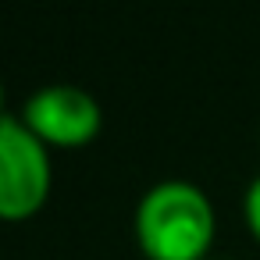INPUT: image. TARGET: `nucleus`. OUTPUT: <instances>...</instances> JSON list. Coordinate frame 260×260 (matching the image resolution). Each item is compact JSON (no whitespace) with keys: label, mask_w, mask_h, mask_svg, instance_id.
<instances>
[{"label":"nucleus","mask_w":260,"mask_h":260,"mask_svg":"<svg viewBox=\"0 0 260 260\" xmlns=\"http://www.w3.org/2000/svg\"><path fill=\"white\" fill-rule=\"evenodd\" d=\"M136 235L150 260H203L214 242V210L196 185L160 182L139 203Z\"/></svg>","instance_id":"f257e3e1"},{"label":"nucleus","mask_w":260,"mask_h":260,"mask_svg":"<svg viewBox=\"0 0 260 260\" xmlns=\"http://www.w3.org/2000/svg\"><path fill=\"white\" fill-rule=\"evenodd\" d=\"M50 192L47 146L25 128V121L0 118V217L22 221L43 207Z\"/></svg>","instance_id":"f03ea898"},{"label":"nucleus","mask_w":260,"mask_h":260,"mask_svg":"<svg viewBox=\"0 0 260 260\" xmlns=\"http://www.w3.org/2000/svg\"><path fill=\"white\" fill-rule=\"evenodd\" d=\"M25 128L43 146H86L100 132V107L75 86H50L29 100Z\"/></svg>","instance_id":"7ed1b4c3"},{"label":"nucleus","mask_w":260,"mask_h":260,"mask_svg":"<svg viewBox=\"0 0 260 260\" xmlns=\"http://www.w3.org/2000/svg\"><path fill=\"white\" fill-rule=\"evenodd\" d=\"M246 224H249V232L260 242V178H253V185L246 192Z\"/></svg>","instance_id":"20e7f679"},{"label":"nucleus","mask_w":260,"mask_h":260,"mask_svg":"<svg viewBox=\"0 0 260 260\" xmlns=\"http://www.w3.org/2000/svg\"><path fill=\"white\" fill-rule=\"evenodd\" d=\"M0 104H4V93H0Z\"/></svg>","instance_id":"39448f33"}]
</instances>
